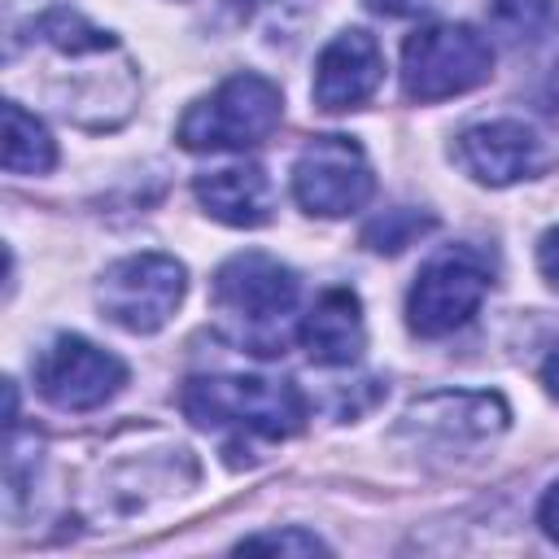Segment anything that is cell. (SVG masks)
Segmentation results:
<instances>
[{"label": "cell", "mask_w": 559, "mask_h": 559, "mask_svg": "<svg viewBox=\"0 0 559 559\" xmlns=\"http://www.w3.org/2000/svg\"><path fill=\"white\" fill-rule=\"evenodd\" d=\"M459 153V166L489 183V188H507L515 179H528L537 166H542V148H537V135L524 127V122H511V118H498V122H476L459 135L454 144Z\"/></svg>", "instance_id": "10"}, {"label": "cell", "mask_w": 559, "mask_h": 559, "mask_svg": "<svg viewBox=\"0 0 559 559\" xmlns=\"http://www.w3.org/2000/svg\"><path fill=\"white\" fill-rule=\"evenodd\" d=\"M201 210L227 227H262L275 214V192L262 166H223L192 183Z\"/></svg>", "instance_id": "13"}, {"label": "cell", "mask_w": 559, "mask_h": 559, "mask_svg": "<svg viewBox=\"0 0 559 559\" xmlns=\"http://www.w3.org/2000/svg\"><path fill=\"white\" fill-rule=\"evenodd\" d=\"M236 550H280V555H323L328 546L306 528H280V533H253Z\"/></svg>", "instance_id": "17"}, {"label": "cell", "mask_w": 559, "mask_h": 559, "mask_svg": "<svg viewBox=\"0 0 559 559\" xmlns=\"http://www.w3.org/2000/svg\"><path fill=\"white\" fill-rule=\"evenodd\" d=\"M424 231H432V218L428 214H415V210H384L380 218H371L362 227V245L376 249V253H397L406 249L411 240H419Z\"/></svg>", "instance_id": "16"}, {"label": "cell", "mask_w": 559, "mask_h": 559, "mask_svg": "<svg viewBox=\"0 0 559 559\" xmlns=\"http://www.w3.org/2000/svg\"><path fill=\"white\" fill-rule=\"evenodd\" d=\"M297 341L306 345V354L319 367H349L362 345H367V328H362V306L349 288H323L310 310L297 323Z\"/></svg>", "instance_id": "12"}, {"label": "cell", "mask_w": 559, "mask_h": 559, "mask_svg": "<svg viewBox=\"0 0 559 559\" xmlns=\"http://www.w3.org/2000/svg\"><path fill=\"white\" fill-rule=\"evenodd\" d=\"M4 170L9 175H44L57 166V144L48 127L26 114L17 100H4Z\"/></svg>", "instance_id": "14"}, {"label": "cell", "mask_w": 559, "mask_h": 559, "mask_svg": "<svg viewBox=\"0 0 559 559\" xmlns=\"http://www.w3.org/2000/svg\"><path fill=\"white\" fill-rule=\"evenodd\" d=\"M280 122H284L280 87L262 74H231L183 114L179 144L188 153H236L271 140Z\"/></svg>", "instance_id": "3"}, {"label": "cell", "mask_w": 559, "mask_h": 559, "mask_svg": "<svg viewBox=\"0 0 559 559\" xmlns=\"http://www.w3.org/2000/svg\"><path fill=\"white\" fill-rule=\"evenodd\" d=\"M489 26L515 48L520 44H542L559 26V9H555V0H493L489 4Z\"/></svg>", "instance_id": "15"}, {"label": "cell", "mask_w": 559, "mask_h": 559, "mask_svg": "<svg viewBox=\"0 0 559 559\" xmlns=\"http://www.w3.org/2000/svg\"><path fill=\"white\" fill-rule=\"evenodd\" d=\"M493 74V44L467 22H432L402 44V92L419 105L480 87Z\"/></svg>", "instance_id": "4"}, {"label": "cell", "mask_w": 559, "mask_h": 559, "mask_svg": "<svg viewBox=\"0 0 559 559\" xmlns=\"http://www.w3.org/2000/svg\"><path fill=\"white\" fill-rule=\"evenodd\" d=\"M127 384V362L83 336H57L35 358V389L57 411H96Z\"/></svg>", "instance_id": "8"}, {"label": "cell", "mask_w": 559, "mask_h": 559, "mask_svg": "<svg viewBox=\"0 0 559 559\" xmlns=\"http://www.w3.org/2000/svg\"><path fill=\"white\" fill-rule=\"evenodd\" d=\"M179 406L197 428H236L271 441H284L306 428V397L293 380L192 376L179 393Z\"/></svg>", "instance_id": "2"}, {"label": "cell", "mask_w": 559, "mask_h": 559, "mask_svg": "<svg viewBox=\"0 0 559 559\" xmlns=\"http://www.w3.org/2000/svg\"><path fill=\"white\" fill-rule=\"evenodd\" d=\"M402 419L419 437H437L445 445H467V441H485L507 428V402L498 393H432V397L415 402Z\"/></svg>", "instance_id": "11"}, {"label": "cell", "mask_w": 559, "mask_h": 559, "mask_svg": "<svg viewBox=\"0 0 559 559\" xmlns=\"http://www.w3.org/2000/svg\"><path fill=\"white\" fill-rule=\"evenodd\" d=\"M537 266H542V275L550 280V288H559V227H550V231L537 240Z\"/></svg>", "instance_id": "18"}, {"label": "cell", "mask_w": 559, "mask_h": 559, "mask_svg": "<svg viewBox=\"0 0 559 559\" xmlns=\"http://www.w3.org/2000/svg\"><path fill=\"white\" fill-rule=\"evenodd\" d=\"M376 192L371 162L358 140L349 135H314L293 166V197L306 214L345 218L362 210Z\"/></svg>", "instance_id": "7"}, {"label": "cell", "mask_w": 559, "mask_h": 559, "mask_svg": "<svg viewBox=\"0 0 559 559\" xmlns=\"http://www.w3.org/2000/svg\"><path fill=\"white\" fill-rule=\"evenodd\" d=\"M542 384L559 397V354H555V358H546V367H542Z\"/></svg>", "instance_id": "20"}, {"label": "cell", "mask_w": 559, "mask_h": 559, "mask_svg": "<svg viewBox=\"0 0 559 559\" xmlns=\"http://www.w3.org/2000/svg\"><path fill=\"white\" fill-rule=\"evenodd\" d=\"M384 79V52L367 31H341L323 44L314 61V105L323 114H345L371 100V92Z\"/></svg>", "instance_id": "9"}, {"label": "cell", "mask_w": 559, "mask_h": 559, "mask_svg": "<svg viewBox=\"0 0 559 559\" xmlns=\"http://www.w3.org/2000/svg\"><path fill=\"white\" fill-rule=\"evenodd\" d=\"M537 524H542V533H546L550 542H559V480L542 493V502H537Z\"/></svg>", "instance_id": "19"}, {"label": "cell", "mask_w": 559, "mask_h": 559, "mask_svg": "<svg viewBox=\"0 0 559 559\" xmlns=\"http://www.w3.org/2000/svg\"><path fill=\"white\" fill-rule=\"evenodd\" d=\"M214 306L249 354H284L288 319L297 310V275L271 253H236L214 271Z\"/></svg>", "instance_id": "1"}, {"label": "cell", "mask_w": 559, "mask_h": 559, "mask_svg": "<svg viewBox=\"0 0 559 559\" xmlns=\"http://www.w3.org/2000/svg\"><path fill=\"white\" fill-rule=\"evenodd\" d=\"M493 284V266L485 262V253L476 249H445L437 253L411 284L406 293V323L415 336H450L454 328H463L485 293Z\"/></svg>", "instance_id": "6"}, {"label": "cell", "mask_w": 559, "mask_h": 559, "mask_svg": "<svg viewBox=\"0 0 559 559\" xmlns=\"http://www.w3.org/2000/svg\"><path fill=\"white\" fill-rule=\"evenodd\" d=\"M183 293H188V271L179 258L131 253V258H118L114 266H105L100 284H96V306L122 332L148 336L170 323Z\"/></svg>", "instance_id": "5"}]
</instances>
